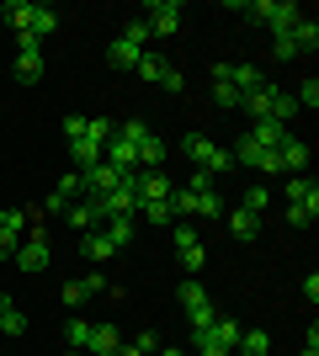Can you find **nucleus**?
<instances>
[{
    "instance_id": "2f4dec72",
    "label": "nucleus",
    "mask_w": 319,
    "mask_h": 356,
    "mask_svg": "<svg viewBox=\"0 0 319 356\" xmlns=\"http://www.w3.org/2000/svg\"><path fill=\"white\" fill-rule=\"evenodd\" d=\"M85 335H91V319H69V325H64V341H69V351H85Z\"/></svg>"
},
{
    "instance_id": "aec40b11",
    "label": "nucleus",
    "mask_w": 319,
    "mask_h": 356,
    "mask_svg": "<svg viewBox=\"0 0 319 356\" xmlns=\"http://www.w3.org/2000/svg\"><path fill=\"white\" fill-rule=\"evenodd\" d=\"M250 138H256L261 149H272V154H277L293 134H288V122H250Z\"/></svg>"
},
{
    "instance_id": "c9c22d12",
    "label": "nucleus",
    "mask_w": 319,
    "mask_h": 356,
    "mask_svg": "<svg viewBox=\"0 0 319 356\" xmlns=\"http://www.w3.org/2000/svg\"><path fill=\"white\" fill-rule=\"evenodd\" d=\"M197 218H224V202H218V186L197 192Z\"/></svg>"
},
{
    "instance_id": "0eeeda50",
    "label": "nucleus",
    "mask_w": 319,
    "mask_h": 356,
    "mask_svg": "<svg viewBox=\"0 0 319 356\" xmlns=\"http://www.w3.org/2000/svg\"><path fill=\"white\" fill-rule=\"evenodd\" d=\"M11 261H16V266H22V271H43L48 261H54V250H48V234H43V229H32V223H27V239L16 245V255H11Z\"/></svg>"
},
{
    "instance_id": "f3484780",
    "label": "nucleus",
    "mask_w": 319,
    "mask_h": 356,
    "mask_svg": "<svg viewBox=\"0 0 319 356\" xmlns=\"http://www.w3.org/2000/svg\"><path fill=\"white\" fill-rule=\"evenodd\" d=\"M80 255H85L91 266H101V261H112V255H117V245H112L101 229H85V239H80Z\"/></svg>"
},
{
    "instance_id": "20e7f679",
    "label": "nucleus",
    "mask_w": 319,
    "mask_h": 356,
    "mask_svg": "<svg viewBox=\"0 0 319 356\" xmlns=\"http://www.w3.org/2000/svg\"><path fill=\"white\" fill-rule=\"evenodd\" d=\"M176 303H181L186 325H192V335H197V330H208L213 319H218V309H213V298L202 293V282H181V293H176Z\"/></svg>"
},
{
    "instance_id": "b1692460",
    "label": "nucleus",
    "mask_w": 319,
    "mask_h": 356,
    "mask_svg": "<svg viewBox=\"0 0 319 356\" xmlns=\"http://www.w3.org/2000/svg\"><path fill=\"white\" fill-rule=\"evenodd\" d=\"M54 27H59V11H54V6H38V11H32V27H27V38L48 43V38H54Z\"/></svg>"
},
{
    "instance_id": "f03ea898",
    "label": "nucleus",
    "mask_w": 319,
    "mask_h": 356,
    "mask_svg": "<svg viewBox=\"0 0 319 356\" xmlns=\"http://www.w3.org/2000/svg\"><path fill=\"white\" fill-rule=\"evenodd\" d=\"M181 149H186V154H192V160H197V170H208L213 181L234 170V154H229L224 144H213L208 134H186V138H181Z\"/></svg>"
},
{
    "instance_id": "5701e85b",
    "label": "nucleus",
    "mask_w": 319,
    "mask_h": 356,
    "mask_svg": "<svg viewBox=\"0 0 319 356\" xmlns=\"http://www.w3.org/2000/svg\"><path fill=\"white\" fill-rule=\"evenodd\" d=\"M32 11H38V0H6V6H0V22H11L16 32H27L32 27Z\"/></svg>"
},
{
    "instance_id": "37998d69",
    "label": "nucleus",
    "mask_w": 319,
    "mask_h": 356,
    "mask_svg": "<svg viewBox=\"0 0 319 356\" xmlns=\"http://www.w3.org/2000/svg\"><path fill=\"white\" fill-rule=\"evenodd\" d=\"M128 346H133L138 356H154V351H160V341H154L149 330H138V335H133V341H128Z\"/></svg>"
},
{
    "instance_id": "58836bf2",
    "label": "nucleus",
    "mask_w": 319,
    "mask_h": 356,
    "mask_svg": "<svg viewBox=\"0 0 319 356\" xmlns=\"http://www.w3.org/2000/svg\"><path fill=\"white\" fill-rule=\"evenodd\" d=\"M293 102H298V106H309V112L319 106V80H314V74H309L304 86H298V96H293Z\"/></svg>"
},
{
    "instance_id": "c85d7f7f",
    "label": "nucleus",
    "mask_w": 319,
    "mask_h": 356,
    "mask_svg": "<svg viewBox=\"0 0 319 356\" xmlns=\"http://www.w3.org/2000/svg\"><path fill=\"white\" fill-rule=\"evenodd\" d=\"M117 134V122H106V118H85V144H96V149H106V138Z\"/></svg>"
},
{
    "instance_id": "412c9836",
    "label": "nucleus",
    "mask_w": 319,
    "mask_h": 356,
    "mask_svg": "<svg viewBox=\"0 0 319 356\" xmlns=\"http://www.w3.org/2000/svg\"><path fill=\"white\" fill-rule=\"evenodd\" d=\"M277 165H282V170H293V176H304V165H309V144H304V138H288V144L277 149Z\"/></svg>"
},
{
    "instance_id": "7c9ffc66",
    "label": "nucleus",
    "mask_w": 319,
    "mask_h": 356,
    "mask_svg": "<svg viewBox=\"0 0 319 356\" xmlns=\"http://www.w3.org/2000/svg\"><path fill=\"white\" fill-rule=\"evenodd\" d=\"M0 335H11V341H16V335H27V314L16 309L11 298H6V325H0Z\"/></svg>"
},
{
    "instance_id": "c756f323",
    "label": "nucleus",
    "mask_w": 319,
    "mask_h": 356,
    "mask_svg": "<svg viewBox=\"0 0 319 356\" xmlns=\"http://www.w3.org/2000/svg\"><path fill=\"white\" fill-rule=\"evenodd\" d=\"M133 218H144V223H176V213H170V202H138Z\"/></svg>"
},
{
    "instance_id": "4468645a",
    "label": "nucleus",
    "mask_w": 319,
    "mask_h": 356,
    "mask_svg": "<svg viewBox=\"0 0 319 356\" xmlns=\"http://www.w3.org/2000/svg\"><path fill=\"white\" fill-rule=\"evenodd\" d=\"M96 293H106V277L101 271H85L80 282H64V309H80V303H91Z\"/></svg>"
},
{
    "instance_id": "423d86ee",
    "label": "nucleus",
    "mask_w": 319,
    "mask_h": 356,
    "mask_svg": "<svg viewBox=\"0 0 319 356\" xmlns=\"http://www.w3.org/2000/svg\"><path fill=\"white\" fill-rule=\"evenodd\" d=\"M229 154H234V165H250V170H261V176H277V170H282V165H277V154H272V149H261L250 134L234 138V149H229Z\"/></svg>"
},
{
    "instance_id": "39448f33",
    "label": "nucleus",
    "mask_w": 319,
    "mask_h": 356,
    "mask_svg": "<svg viewBox=\"0 0 319 356\" xmlns=\"http://www.w3.org/2000/svg\"><path fill=\"white\" fill-rule=\"evenodd\" d=\"M245 11L256 16V22H261V27H266V32H272V38H277V32H288L293 22L304 16V11H298V6H293V0H256V6H245Z\"/></svg>"
},
{
    "instance_id": "a19ab883",
    "label": "nucleus",
    "mask_w": 319,
    "mask_h": 356,
    "mask_svg": "<svg viewBox=\"0 0 319 356\" xmlns=\"http://www.w3.org/2000/svg\"><path fill=\"white\" fill-rule=\"evenodd\" d=\"M54 192H59V197H64V202H75V197H80V192H85V186H80V176H75V170H69V176H64V181H59V186H54Z\"/></svg>"
},
{
    "instance_id": "a878e982",
    "label": "nucleus",
    "mask_w": 319,
    "mask_h": 356,
    "mask_svg": "<svg viewBox=\"0 0 319 356\" xmlns=\"http://www.w3.org/2000/svg\"><path fill=\"white\" fill-rule=\"evenodd\" d=\"M261 229H266V223H261L256 213H245V208H234V213H229V234H234V239H256Z\"/></svg>"
},
{
    "instance_id": "bb28decb",
    "label": "nucleus",
    "mask_w": 319,
    "mask_h": 356,
    "mask_svg": "<svg viewBox=\"0 0 319 356\" xmlns=\"http://www.w3.org/2000/svg\"><path fill=\"white\" fill-rule=\"evenodd\" d=\"M240 356H266L272 351V335L266 330H240V346H234Z\"/></svg>"
},
{
    "instance_id": "cd10ccee",
    "label": "nucleus",
    "mask_w": 319,
    "mask_h": 356,
    "mask_svg": "<svg viewBox=\"0 0 319 356\" xmlns=\"http://www.w3.org/2000/svg\"><path fill=\"white\" fill-rule=\"evenodd\" d=\"M213 102L224 106V112H234V106H240L245 96H240V90H234V86H229V80H224V74H218V70H213Z\"/></svg>"
},
{
    "instance_id": "f257e3e1",
    "label": "nucleus",
    "mask_w": 319,
    "mask_h": 356,
    "mask_svg": "<svg viewBox=\"0 0 319 356\" xmlns=\"http://www.w3.org/2000/svg\"><path fill=\"white\" fill-rule=\"evenodd\" d=\"M245 112L256 122H293V112H298V102H293L282 86H261L256 96H245Z\"/></svg>"
},
{
    "instance_id": "8fccbe9b",
    "label": "nucleus",
    "mask_w": 319,
    "mask_h": 356,
    "mask_svg": "<svg viewBox=\"0 0 319 356\" xmlns=\"http://www.w3.org/2000/svg\"><path fill=\"white\" fill-rule=\"evenodd\" d=\"M0 218H6V208H0Z\"/></svg>"
},
{
    "instance_id": "473e14b6",
    "label": "nucleus",
    "mask_w": 319,
    "mask_h": 356,
    "mask_svg": "<svg viewBox=\"0 0 319 356\" xmlns=\"http://www.w3.org/2000/svg\"><path fill=\"white\" fill-rule=\"evenodd\" d=\"M117 38H122V43H133V48H144V43H149V38H154V32L144 27V16H133V22H128V27H122Z\"/></svg>"
},
{
    "instance_id": "4be33fe9",
    "label": "nucleus",
    "mask_w": 319,
    "mask_h": 356,
    "mask_svg": "<svg viewBox=\"0 0 319 356\" xmlns=\"http://www.w3.org/2000/svg\"><path fill=\"white\" fill-rule=\"evenodd\" d=\"M101 234H106V239H112V245L122 250V245H128V239L138 234V218H133V213H117V218H106V223H101Z\"/></svg>"
},
{
    "instance_id": "c03bdc74",
    "label": "nucleus",
    "mask_w": 319,
    "mask_h": 356,
    "mask_svg": "<svg viewBox=\"0 0 319 356\" xmlns=\"http://www.w3.org/2000/svg\"><path fill=\"white\" fill-rule=\"evenodd\" d=\"M314 218H319V213H309V208H293V202H288V223H293V229H309Z\"/></svg>"
},
{
    "instance_id": "72a5a7b5",
    "label": "nucleus",
    "mask_w": 319,
    "mask_h": 356,
    "mask_svg": "<svg viewBox=\"0 0 319 356\" xmlns=\"http://www.w3.org/2000/svg\"><path fill=\"white\" fill-rule=\"evenodd\" d=\"M266 202H272V197H266V186H245V202H240V208L256 213V218H266Z\"/></svg>"
},
{
    "instance_id": "3c124183",
    "label": "nucleus",
    "mask_w": 319,
    "mask_h": 356,
    "mask_svg": "<svg viewBox=\"0 0 319 356\" xmlns=\"http://www.w3.org/2000/svg\"><path fill=\"white\" fill-rule=\"evenodd\" d=\"M0 27H6V22H0Z\"/></svg>"
},
{
    "instance_id": "de8ad7c7",
    "label": "nucleus",
    "mask_w": 319,
    "mask_h": 356,
    "mask_svg": "<svg viewBox=\"0 0 319 356\" xmlns=\"http://www.w3.org/2000/svg\"><path fill=\"white\" fill-rule=\"evenodd\" d=\"M112 356H138V351H133V346H128V341H122V346H117V351H112Z\"/></svg>"
},
{
    "instance_id": "9b49d317",
    "label": "nucleus",
    "mask_w": 319,
    "mask_h": 356,
    "mask_svg": "<svg viewBox=\"0 0 319 356\" xmlns=\"http://www.w3.org/2000/svg\"><path fill=\"white\" fill-rule=\"evenodd\" d=\"M27 208H6V218H0V261H11L16 245H22V234H27Z\"/></svg>"
},
{
    "instance_id": "4c0bfd02",
    "label": "nucleus",
    "mask_w": 319,
    "mask_h": 356,
    "mask_svg": "<svg viewBox=\"0 0 319 356\" xmlns=\"http://www.w3.org/2000/svg\"><path fill=\"white\" fill-rule=\"evenodd\" d=\"M133 70H138V80H149V86H154V80H160V70H165V59H160V54H144Z\"/></svg>"
},
{
    "instance_id": "6e6552de",
    "label": "nucleus",
    "mask_w": 319,
    "mask_h": 356,
    "mask_svg": "<svg viewBox=\"0 0 319 356\" xmlns=\"http://www.w3.org/2000/svg\"><path fill=\"white\" fill-rule=\"evenodd\" d=\"M16 80H22V86L43 80V43L27 38V32H16Z\"/></svg>"
},
{
    "instance_id": "1a4fd4ad",
    "label": "nucleus",
    "mask_w": 319,
    "mask_h": 356,
    "mask_svg": "<svg viewBox=\"0 0 319 356\" xmlns=\"http://www.w3.org/2000/svg\"><path fill=\"white\" fill-rule=\"evenodd\" d=\"M181 0H149V6H144V27L149 32H160V38H170V32L181 27Z\"/></svg>"
},
{
    "instance_id": "49530a36",
    "label": "nucleus",
    "mask_w": 319,
    "mask_h": 356,
    "mask_svg": "<svg viewBox=\"0 0 319 356\" xmlns=\"http://www.w3.org/2000/svg\"><path fill=\"white\" fill-rule=\"evenodd\" d=\"M154 356H181V346H160V351H154Z\"/></svg>"
},
{
    "instance_id": "7ed1b4c3",
    "label": "nucleus",
    "mask_w": 319,
    "mask_h": 356,
    "mask_svg": "<svg viewBox=\"0 0 319 356\" xmlns=\"http://www.w3.org/2000/svg\"><path fill=\"white\" fill-rule=\"evenodd\" d=\"M192 346H197V356H234V346H240V325L218 314L208 330H197V335H192Z\"/></svg>"
},
{
    "instance_id": "f8f14e48",
    "label": "nucleus",
    "mask_w": 319,
    "mask_h": 356,
    "mask_svg": "<svg viewBox=\"0 0 319 356\" xmlns=\"http://www.w3.org/2000/svg\"><path fill=\"white\" fill-rule=\"evenodd\" d=\"M213 70L224 74V80H229V86H234V90H240V96H256V90L266 86L256 64H224V59H218V64H213ZM240 106H245V102H240Z\"/></svg>"
},
{
    "instance_id": "393cba45",
    "label": "nucleus",
    "mask_w": 319,
    "mask_h": 356,
    "mask_svg": "<svg viewBox=\"0 0 319 356\" xmlns=\"http://www.w3.org/2000/svg\"><path fill=\"white\" fill-rule=\"evenodd\" d=\"M138 59H144V48H133V43H122V38H112V48H106V64H112V70H133Z\"/></svg>"
},
{
    "instance_id": "dca6fc26",
    "label": "nucleus",
    "mask_w": 319,
    "mask_h": 356,
    "mask_svg": "<svg viewBox=\"0 0 319 356\" xmlns=\"http://www.w3.org/2000/svg\"><path fill=\"white\" fill-rule=\"evenodd\" d=\"M288 202H293V208L319 213V181H314V176H293V181H288Z\"/></svg>"
},
{
    "instance_id": "2eb2a0df",
    "label": "nucleus",
    "mask_w": 319,
    "mask_h": 356,
    "mask_svg": "<svg viewBox=\"0 0 319 356\" xmlns=\"http://www.w3.org/2000/svg\"><path fill=\"white\" fill-rule=\"evenodd\" d=\"M176 255H181L186 271H202V261H208V250H202L197 229H186V223H176Z\"/></svg>"
},
{
    "instance_id": "09e8293b",
    "label": "nucleus",
    "mask_w": 319,
    "mask_h": 356,
    "mask_svg": "<svg viewBox=\"0 0 319 356\" xmlns=\"http://www.w3.org/2000/svg\"><path fill=\"white\" fill-rule=\"evenodd\" d=\"M0 325H6V298H0Z\"/></svg>"
},
{
    "instance_id": "ea45409f",
    "label": "nucleus",
    "mask_w": 319,
    "mask_h": 356,
    "mask_svg": "<svg viewBox=\"0 0 319 356\" xmlns=\"http://www.w3.org/2000/svg\"><path fill=\"white\" fill-rule=\"evenodd\" d=\"M272 59H298V48H293L288 32H277V38H272Z\"/></svg>"
},
{
    "instance_id": "a18cd8bd",
    "label": "nucleus",
    "mask_w": 319,
    "mask_h": 356,
    "mask_svg": "<svg viewBox=\"0 0 319 356\" xmlns=\"http://www.w3.org/2000/svg\"><path fill=\"white\" fill-rule=\"evenodd\" d=\"M304 356H319V330H309V341H304Z\"/></svg>"
},
{
    "instance_id": "e433bc0d",
    "label": "nucleus",
    "mask_w": 319,
    "mask_h": 356,
    "mask_svg": "<svg viewBox=\"0 0 319 356\" xmlns=\"http://www.w3.org/2000/svg\"><path fill=\"white\" fill-rule=\"evenodd\" d=\"M64 218L75 223V229H91V223H96V208H91V202H69V208H64Z\"/></svg>"
},
{
    "instance_id": "603ef678",
    "label": "nucleus",
    "mask_w": 319,
    "mask_h": 356,
    "mask_svg": "<svg viewBox=\"0 0 319 356\" xmlns=\"http://www.w3.org/2000/svg\"><path fill=\"white\" fill-rule=\"evenodd\" d=\"M0 356H6V351H0Z\"/></svg>"
},
{
    "instance_id": "9d476101",
    "label": "nucleus",
    "mask_w": 319,
    "mask_h": 356,
    "mask_svg": "<svg viewBox=\"0 0 319 356\" xmlns=\"http://www.w3.org/2000/svg\"><path fill=\"white\" fill-rule=\"evenodd\" d=\"M133 192H138V202H170L176 181H170L165 170H138V176H133Z\"/></svg>"
},
{
    "instance_id": "ddd939ff",
    "label": "nucleus",
    "mask_w": 319,
    "mask_h": 356,
    "mask_svg": "<svg viewBox=\"0 0 319 356\" xmlns=\"http://www.w3.org/2000/svg\"><path fill=\"white\" fill-rule=\"evenodd\" d=\"M128 176H133V170H128ZM80 186H85V197H106V192H117L122 186V170H112V165H91V170H85V176H80Z\"/></svg>"
},
{
    "instance_id": "f704fd0d",
    "label": "nucleus",
    "mask_w": 319,
    "mask_h": 356,
    "mask_svg": "<svg viewBox=\"0 0 319 356\" xmlns=\"http://www.w3.org/2000/svg\"><path fill=\"white\" fill-rule=\"evenodd\" d=\"M154 86H160V90H170V96H181V90H186V74L176 70V64H165V70H160V80H154Z\"/></svg>"
},
{
    "instance_id": "a211bd4d",
    "label": "nucleus",
    "mask_w": 319,
    "mask_h": 356,
    "mask_svg": "<svg viewBox=\"0 0 319 356\" xmlns=\"http://www.w3.org/2000/svg\"><path fill=\"white\" fill-rule=\"evenodd\" d=\"M288 38H293V48H298V59H304V54L319 48V22H314V16H298V22L288 27Z\"/></svg>"
},
{
    "instance_id": "6ab92c4d",
    "label": "nucleus",
    "mask_w": 319,
    "mask_h": 356,
    "mask_svg": "<svg viewBox=\"0 0 319 356\" xmlns=\"http://www.w3.org/2000/svg\"><path fill=\"white\" fill-rule=\"evenodd\" d=\"M122 346V335L112 325H91V335H85V356H112Z\"/></svg>"
},
{
    "instance_id": "79ce46f5",
    "label": "nucleus",
    "mask_w": 319,
    "mask_h": 356,
    "mask_svg": "<svg viewBox=\"0 0 319 356\" xmlns=\"http://www.w3.org/2000/svg\"><path fill=\"white\" fill-rule=\"evenodd\" d=\"M64 138H69V144H80V138H85V118H80V112H69V118H64Z\"/></svg>"
}]
</instances>
